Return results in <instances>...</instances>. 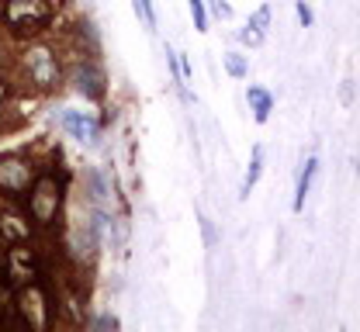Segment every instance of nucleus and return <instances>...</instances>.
<instances>
[{
  "label": "nucleus",
  "mask_w": 360,
  "mask_h": 332,
  "mask_svg": "<svg viewBox=\"0 0 360 332\" xmlns=\"http://www.w3.org/2000/svg\"><path fill=\"white\" fill-rule=\"evenodd\" d=\"M4 18H7V25L18 35H35L45 21L52 18V4L49 0H7Z\"/></svg>",
  "instance_id": "f257e3e1"
},
{
  "label": "nucleus",
  "mask_w": 360,
  "mask_h": 332,
  "mask_svg": "<svg viewBox=\"0 0 360 332\" xmlns=\"http://www.w3.org/2000/svg\"><path fill=\"white\" fill-rule=\"evenodd\" d=\"M225 73L229 77H246V59L236 52H225Z\"/></svg>",
  "instance_id": "ddd939ff"
},
{
  "label": "nucleus",
  "mask_w": 360,
  "mask_h": 332,
  "mask_svg": "<svg viewBox=\"0 0 360 332\" xmlns=\"http://www.w3.org/2000/svg\"><path fill=\"white\" fill-rule=\"evenodd\" d=\"M135 14H139V21L149 28V32H156V11H153V4L149 0H132Z\"/></svg>",
  "instance_id": "f8f14e48"
},
{
  "label": "nucleus",
  "mask_w": 360,
  "mask_h": 332,
  "mask_svg": "<svg viewBox=\"0 0 360 332\" xmlns=\"http://www.w3.org/2000/svg\"><path fill=\"white\" fill-rule=\"evenodd\" d=\"M63 125H66L70 135L80 139V142H94V135H97V121H94V118H84V114H77V111H66V114H63Z\"/></svg>",
  "instance_id": "423d86ee"
},
{
  "label": "nucleus",
  "mask_w": 360,
  "mask_h": 332,
  "mask_svg": "<svg viewBox=\"0 0 360 332\" xmlns=\"http://www.w3.org/2000/svg\"><path fill=\"white\" fill-rule=\"evenodd\" d=\"M97 326H101V329H118V322H115V319H97Z\"/></svg>",
  "instance_id": "aec40b11"
},
{
  "label": "nucleus",
  "mask_w": 360,
  "mask_h": 332,
  "mask_svg": "<svg viewBox=\"0 0 360 332\" xmlns=\"http://www.w3.org/2000/svg\"><path fill=\"white\" fill-rule=\"evenodd\" d=\"M298 18H302V25H312V11L305 4H298Z\"/></svg>",
  "instance_id": "6ab92c4d"
},
{
  "label": "nucleus",
  "mask_w": 360,
  "mask_h": 332,
  "mask_svg": "<svg viewBox=\"0 0 360 332\" xmlns=\"http://www.w3.org/2000/svg\"><path fill=\"white\" fill-rule=\"evenodd\" d=\"M315 170H319V156H309V159H305V166H302V173H298V187H295V211H302V208H305V197H309V187H312Z\"/></svg>",
  "instance_id": "0eeeda50"
},
{
  "label": "nucleus",
  "mask_w": 360,
  "mask_h": 332,
  "mask_svg": "<svg viewBox=\"0 0 360 332\" xmlns=\"http://www.w3.org/2000/svg\"><path fill=\"white\" fill-rule=\"evenodd\" d=\"M246 100H250V107H253V118L264 125V121L270 118V111H274V97H270L264 87H250Z\"/></svg>",
  "instance_id": "6e6552de"
},
{
  "label": "nucleus",
  "mask_w": 360,
  "mask_h": 332,
  "mask_svg": "<svg viewBox=\"0 0 360 332\" xmlns=\"http://www.w3.org/2000/svg\"><path fill=\"white\" fill-rule=\"evenodd\" d=\"M32 184V173L21 159H0V190H25Z\"/></svg>",
  "instance_id": "39448f33"
},
{
  "label": "nucleus",
  "mask_w": 360,
  "mask_h": 332,
  "mask_svg": "<svg viewBox=\"0 0 360 332\" xmlns=\"http://www.w3.org/2000/svg\"><path fill=\"white\" fill-rule=\"evenodd\" d=\"M0 308H4V281H0Z\"/></svg>",
  "instance_id": "412c9836"
},
{
  "label": "nucleus",
  "mask_w": 360,
  "mask_h": 332,
  "mask_svg": "<svg viewBox=\"0 0 360 332\" xmlns=\"http://www.w3.org/2000/svg\"><path fill=\"white\" fill-rule=\"evenodd\" d=\"M25 66H28V73H32V80L39 87H52L59 80V62H56V55L49 48H32L28 59H25Z\"/></svg>",
  "instance_id": "7ed1b4c3"
},
{
  "label": "nucleus",
  "mask_w": 360,
  "mask_h": 332,
  "mask_svg": "<svg viewBox=\"0 0 360 332\" xmlns=\"http://www.w3.org/2000/svg\"><path fill=\"white\" fill-rule=\"evenodd\" d=\"M59 204H63V184H59L56 177H42V180L32 187V194H28V208H32L35 222H42V225L56 218Z\"/></svg>",
  "instance_id": "f03ea898"
},
{
  "label": "nucleus",
  "mask_w": 360,
  "mask_h": 332,
  "mask_svg": "<svg viewBox=\"0 0 360 332\" xmlns=\"http://www.w3.org/2000/svg\"><path fill=\"white\" fill-rule=\"evenodd\" d=\"M0 236L4 239H18V242H21V239H28V225H21V218H18V215H14V218H11V215H4V218H0Z\"/></svg>",
  "instance_id": "9b49d317"
},
{
  "label": "nucleus",
  "mask_w": 360,
  "mask_h": 332,
  "mask_svg": "<svg viewBox=\"0 0 360 332\" xmlns=\"http://www.w3.org/2000/svg\"><path fill=\"white\" fill-rule=\"evenodd\" d=\"M212 11H215V14H219V18H229V14H232V11H229V4H225V0H212Z\"/></svg>",
  "instance_id": "a211bd4d"
},
{
  "label": "nucleus",
  "mask_w": 360,
  "mask_h": 332,
  "mask_svg": "<svg viewBox=\"0 0 360 332\" xmlns=\"http://www.w3.org/2000/svg\"><path fill=\"white\" fill-rule=\"evenodd\" d=\"M239 42H243V46H260V42H264V32H257V28L246 25V28L239 32Z\"/></svg>",
  "instance_id": "dca6fc26"
},
{
  "label": "nucleus",
  "mask_w": 360,
  "mask_h": 332,
  "mask_svg": "<svg viewBox=\"0 0 360 332\" xmlns=\"http://www.w3.org/2000/svg\"><path fill=\"white\" fill-rule=\"evenodd\" d=\"M191 4V18H194V28L198 32H208V18H205V4L201 0H187Z\"/></svg>",
  "instance_id": "4468645a"
},
{
  "label": "nucleus",
  "mask_w": 360,
  "mask_h": 332,
  "mask_svg": "<svg viewBox=\"0 0 360 332\" xmlns=\"http://www.w3.org/2000/svg\"><path fill=\"white\" fill-rule=\"evenodd\" d=\"M260 170H264V149L253 145V152H250V170H246V180H243V194H239V197H250V190L257 187V180H260Z\"/></svg>",
  "instance_id": "9d476101"
},
{
  "label": "nucleus",
  "mask_w": 360,
  "mask_h": 332,
  "mask_svg": "<svg viewBox=\"0 0 360 332\" xmlns=\"http://www.w3.org/2000/svg\"><path fill=\"white\" fill-rule=\"evenodd\" d=\"M35 277H39V260H35V253L25 249V246H14V249H11V284L14 287L32 284Z\"/></svg>",
  "instance_id": "20e7f679"
},
{
  "label": "nucleus",
  "mask_w": 360,
  "mask_h": 332,
  "mask_svg": "<svg viewBox=\"0 0 360 332\" xmlns=\"http://www.w3.org/2000/svg\"><path fill=\"white\" fill-rule=\"evenodd\" d=\"M267 25H270V7L264 4L260 11H253V18H250V28H257V32H267Z\"/></svg>",
  "instance_id": "2eb2a0df"
},
{
  "label": "nucleus",
  "mask_w": 360,
  "mask_h": 332,
  "mask_svg": "<svg viewBox=\"0 0 360 332\" xmlns=\"http://www.w3.org/2000/svg\"><path fill=\"white\" fill-rule=\"evenodd\" d=\"M80 94L90 97V100H101L104 97V77L94 69V66H87V69H80Z\"/></svg>",
  "instance_id": "1a4fd4ad"
},
{
  "label": "nucleus",
  "mask_w": 360,
  "mask_h": 332,
  "mask_svg": "<svg viewBox=\"0 0 360 332\" xmlns=\"http://www.w3.org/2000/svg\"><path fill=\"white\" fill-rule=\"evenodd\" d=\"M198 222H201V236H205V242H208V246H215V229H212V222H208L201 211H198Z\"/></svg>",
  "instance_id": "f3484780"
}]
</instances>
